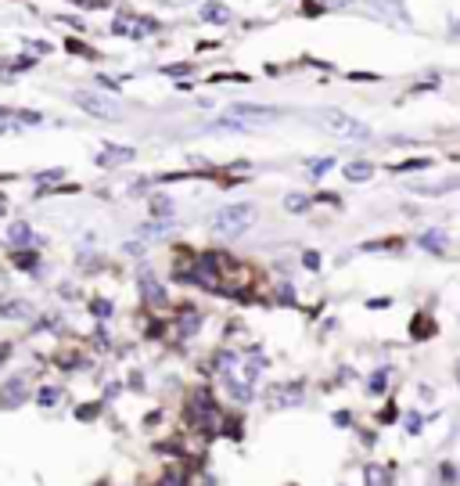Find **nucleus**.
Segmentation results:
<instances>
[{
	"label": "nucleus",
	"instance_id": "nucleus-2",
	"mask_svg": "<svg viewBox=\"0 0 460 486\" xmlns=\"http://www.w3.org/2000/svg\"><path fill=\"white\" fill-rule=\"evenodd\" d=\"M252 220H256V205L237 202V205H227V209H220L216 217H212V231H216L220 238H241Z\"/></svg>",
	"mask_w": 460,
	"mask_h": 486
},
{
	"label": "nucleus",
	"instance_id": "nucleus-16",
	"mask_svg": "<svg viewBox=\"0 0 460 486\" xmlns=\"http://www.w3.org/2000/svg\"><path fill=\"white\" fill-rule=\"evenodd\" d=\"M151 209L162 212V217H169V212H173V205L166 202V195H155V198H151Z\"/></svg>",
	"mask_w": 460,
	"mask_h": 486
},
{
	"label": "nucleus",
	"instance_id": "nucleus-13",
	"mask_svg": "<svg viewBox=\"0 0 460 486\" xmlns=\"http://www.w3.org/2000/svg\"><path fill=\"white\" fill-rule=\"evenodd\" d=\"M310 205H313V198H305V195H288V198H284V209H288V212H305Z\"/></svg>",
	"mask_w": 460,
	"mask_h": 486
},
{
	"label": "nucleus",
	"instance_id": "nucleus-21",
	"mask_svg": "<svg viewBox=\"0 0 460 486\" xmlns=\"http://www.w3.org/2000/svg\"><path fill=\"white\" fill-rule=\"evenodd\" d=\"M305 267H310V270H317V267H320V260H317V252H305Z\"/></svg>",
	"mask_w": 460,
	"mask_h": 486
},
{
	"label": "nucleus",
	"instance_id": "nucleus-6",
	"mask_svg": "<svg viewBox=\"0 0 460 486\" xmlns=\"http://www.w3.org/2000/svg\"><path fill=\"white\" fill-rule=\"evenodd\" d=\"M363 479H367V486H395L392 468H388V465H378V461L363 465Z\"/></svg>",
	"mask_w": 460,
	"mask_h": 486
},
{
	"label": "nucleus",
	"instance_id": "nucleus-5",
	"mask_svg": "<svg viewBox=\"0 0 460 486\" xmlns=\"http://www.w3.org/2000/svg\"><path fill=\"white\" fill-rule=\"evenodd\" d=\"M25 397H29V385H25V378L18 375V378H11V382L4 385V392H0V407H18V404H25Z\"/></svg>",
	"mask_w": 460,
	"mask_h": 486
},
{
	"label": "nucleus",
	"instance_id": "nucleus-20",
	"mask_svg": "<svg viewBox=\"0 0 460 486\" xmlns=\"http://www.w3.org/2000/svg\"><path fill=\"white\" fill-rule=\"evenodd\" d=\"M367 307H371V310H381V307H392V299H371Z\"/></svg>",
	"mask_w": 460,
	"mask_h": 486
},
{
	"label": "nucleus",
	"instance_id": "nucleus-11",
	"mask_svg": "<svg viewBox=\"0 0 460 486\" xmlns=\"http://www.w3.org/2000/svg\"><path fill=\"white\" fill-rule=\"evenodd\" d=\"M403 433H407V436H421V433H424V414H414V411H410V414L403 418Z\"/></svg>",
	"mask_w": 460,
	"mask_h": 486
},
{
	"label": "nucleus",
	"instance_id": "nucleus-14",
	"mask_svg": "<svg viewBox=\"0 0 460 486\" xmlns=\"http://www.w3.org/2000/svg\"><path fill=\"white\" fill-rule=\"evenodd\" d=\"M8 238H11V245H25V241H33V231H29L25 224H15L8 231Z\"/></svg>",
	"mask_w": 460,
	"mask_h": 486
},
{
	"label": "nucleus",
	"instance_id": "nucleus-15",
	"mask_svg": "<svg viewBox=\"0 0 460 486\" xmlns=\"http://www.w3.org/2000/svg\"><path fill=\"white\" fill-rule=\"evenodd\" d=\"M202 15H205L209 22H227V18H230V11H227L223 4H205V8H202Z\"/></svg>",
	"mask_w": 460,
	"mask_h": 486
},
{
	"label": "nucleus",
	"instance_id": "nucleus-9",
	"mask_svg": "<svg viewBox=\"0 0 460 486\" xmlns=\"http://www.w3.org/2000/svg\"><path fill=\"white\" fill-rule=\"evenodd\" d=\"M342 173H346V180H371L374 177V166L371 162H349Z\"/></svg>",
	"mask_w": 460,
	"mask_h": 486
},
{
	"label": "nucleus",
	"instance_id": "nucleus-17",
	"mask_svg": "<svg viewBox=\"0 0 460 486\" xmlns=\"http://www.w3.org/2000/svg\"><path fill=\"white\" fill-rule=\"evenodd\" d=\"M310 166H313V177H324L327 170H334V159H313Z\"/></svg>",
	"mask_w": 460,
	"mask_h": 486
},
{
	"label": "nucleus",
	"instance_id": "nucleus-4",
	"mask_svg": "<svg viewBox=\"0 0 460 486\" xmlns=\"http://www.w3.org/2000/svg\"><path fill=\"white\" fill-rule=\"evenodd\" d=\"M72 101H76L79 108H86L90 115H98V119H119V108H115L112 101L94 98V94H72Z\"/></svg>",
	"mask_w": 460,
	"mask_h": 486
},
{
	"label": "nucleus",
	"instance_id": "nucleus-8",
	"mask_svg": "<svg viewBox=\"0 0 460 486\" xmlns=\"http://www.w3.org/2000/svg\"><path fill=\"white\" fill-rule=\"evenodd\" d=\"M417 245H424V249H446L449 245V238H446V231H428V234H421L417 238Z\"/></svg>",
	"mask_w": 460,
	"mask_h": 486
},
{
	"label": "nucleus",
	"instance_id": "nucleus-3",
	"mask_svg": "<svg viewBox=\"0 0 460 486\" xmlns=\"http://www.w3.org/2000/svg\"><path fill=\"white\" fill-rule=\"evenodd\" d=\"M230 115L241 119V123L249 127V123H270V119H277V108L252 105V101H234V105H230Z\"/></svg>",
	"mask_w": 460,
	"mask_h": 486
},
{
	"label": "nucleus",
	"instance_id": "nucleus-19",
	"mask_svg": "<svg viewBox=\"0 0 460 486\" xmlns=\"http://www.w3.org/2000/svg\"><path fill=\"white\" fill-rule=\"evenodd\" d=\"M392 418H395V404H385L381 414H378V421H392Z\"/></svg>",
	"mask_w": 460,
	"mask_h": 486
},
{
	"label": "nucleus",
	"instance_id": "nucleus-23",
	"mask_svg": "<svg viewBox=\"0 0 460 486\" xmlns=\"http://www.w3.org/2000/svg\"><path fill=\"white\" fill-rule=\"evenodd\" d=\"M11 115V108H0V119H8Z\"/></svg>",
	"mask_w": 460,
	"mask_h": 486
},
{
	"label": "nucleus",
	"instance_id": "nucleus-10",
	"mask_svg": "<svg viewBox=\"0 0 460 486\" xmlns=\"http://www.w3.org/2000/svg\"><path fill=\"white\" fill-rule=\"evenodd\" d=\"M388 378H392V368H378V371L371 375V382H367V389H371V392H385Z\"/></svg>",
	"mask_w": 460,
	"mask_h": 486
},
{
	"label": "nucleus",
	"instance_id": "nucleus-1",
	"mask_svg": "<svg viewBox=\"0 0 460 486\" xmlns=\"http://www.w3.org/2000/svg\"><path fill=\"white\" fill-rule=\"evenodd\" d=\"M317 123H320L324 130H331V134L346 137V141H371V127L360 123V119H353V115L342 112V108H320V112H317Z\"/></svg>",
	"mask_w": 460,
	"mask_h": 486
},
{
	"label": "nucleus",
	"instance_id": "nucleus-12",
	"mask_svg": "<svg viewBox=\"0 0 460 486\" xmlns=\"http://www.w3.org/2000/svg\"><path fill=\"white\" fill-rule=\"evenodd\" d=\"M58 397H61V389H58V385L37 389V404H40V407H54V404H58Z\"/></svg>",
	"mask_w": 460,
	"mask_h": 486
},
{
	"label": "nucleus",
	"instance_id": "nucleus-22",
	"mask_svg": "<svg viewBox=\"0 0 460 486\" xmlns=\"http://www.w3.org/2000/svg\"><path fill=\"white\" fill-rule=\"evenodd\" d=\"M327 4H331V8H346V4H349V0H327Z\"/></svg>",
	"mask_w": 460,
	"mask_h": 486
},
{
	"label": "nucleus",
	"instance_id": "nucleus-7",
	"mask_svg": "<svg viewBox=\"0 0 460 486\" xmlns=\"http://www.w3.org/2000/svg\"><path fill=\"white\" fill-rule=\"evenodd\" d=\"M122 159H133V148H105V155H98V166H112V162H122Z\"/></svg>",
	"mask_w": 460,
	"mask_h": 486
},
{
	"label": "nucleus",
	"instance_id": "nucleus-18",
	"mask_svg": "<svg viewBox=\"0 0 460 486\" xmlns=\"http://www.w3.org/2000/svg\"><path fill=\"white\" fill-rule=\"evenodd\" d=\"M94 317H112V302L108 299H98L94 302Z\"/></svg>",
	"mask_w": 460,
	"mask_h": 486
}]
</instances>
